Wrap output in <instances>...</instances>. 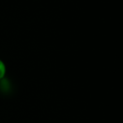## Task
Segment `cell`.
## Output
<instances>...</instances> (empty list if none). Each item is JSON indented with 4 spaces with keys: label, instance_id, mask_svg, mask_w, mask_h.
<instances>
[{
    "label": "cell",
    "instance_id": "1",
    "mask_svg": "<svg viewBox=\"0 0 123 123\" xmlns=\"http://www.w3.org/2000/svg\"><path fill=\"white\" fill-rule=\"evenodd\" d=\"M6 72H7V68H6V65L2 59H0V80H2L6 75Z\"/></svg>",
    "mask_w": 123,
    "mask_h": 123
}]
</instances>
